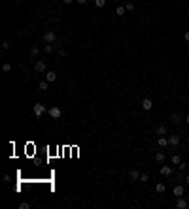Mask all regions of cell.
<instances>
[{"label":"cell","mask_w":189,"mask_h":209,"mask_svg":"<svg viewBox=\"0 0 189 209\" xmlns=\"http://www.w3.org/2000/svg\"><path fill=\"white\" fill-rule=\"evenodd\" d=\"M34 72H36V73H44V72H47V66H45V62H42V60H36V64H34Z\"/></svg>","instance_id":"7a4b0ae2"},{"label":"cell","mask_w":189,"mask_h":209,"mask_svg":"<svg viewBox=\"0 0 189 209\" xmlns=\"http://www.w3.org/2000/svg\"><path fill=\"white\" fill-rule=\"evenodd\" d=\"M176 207H178V209H185V207H187V200H184V198L180 196V198L176 200Z\"/></svg>","instance_id":"ba28073f"},{"label":"cell","mask_w":189,"mask_h":209,"mask_svg":"<svg viewBox=\"0 0 189 209\" xmlns=\"http://www.w3.org/2000/svg\"><path fill=\"white\" fill-rule=\"evenodd\" d=\"M178 168H180V170H185V168H187V164H185V162H180V164H178Z\"/></svg>","instance_id":"83f0119b"},{"label":"cell","mask_w":189,"mask_h":209,"mask_svg":"<svg viewBox=\"0 0 189 209\" xmlns=\"http://www.w3.org/2000/svg\"><path fill=\"white\" fill-rule=\"evenodd\" d=\"M140 181H142V183H148V173H140Z\"/></svg>","instance_id":"484cf974"},{"label":"cell","mask_w":189,"mask_h":209,"mask_svg":"<svg viewBox=\"0 0 189 209\" xmlns=\"http://www.w3.org/2000/svg\"><path fill=\"white\" fill-rule=\"evenodd\" d=\"M127 9H129V11H132V9H134V4H132V2H127V6H125Z\"/></svg>","instance_id":"4316f807"},{"label":"cell","mask_w":189,"mask_h":209,"mask_svg":"<svg viewBox=\"0 0 189 209\" xmlns=\"http://www.w3.org/2000/svg\"><path fill=\"white\" fill-rule=\"evenodd\" d=\"M53 49H55L53 43H45V45H44V53L45 55H51V53H53Z\"/></svg>","instance_id":"5bb4252c"},{"label":"cell","mask_w":189,"mask_h":209,"mask_svg":"<svg viewBox=\"0 0 189 209\" xmlns=\"http://www.w3.org/2000/svg\"><path fill=\"white\" fill-rule=\"evenodd\" d=\"M129 177H131L132 181H140V172L138 170H131V172H129Z\"/></svg>","instance_id":"8fae6325"},{"label":"cell","mask_w":189,"mask_h":209,"mask_svg":"<svg viewBox=\"0 0 189 209\" xmlns=\"http://www.w3.org/2000/svg\"><path fill=\"white\" fill-rule=\"evenodd\" d=\"M95 4H97V8H104L106 6V0H95Z\"/></svg>","instance_id":"44dd1931"},{"label":"cell","mask_w":189,"mask_h":209,"mask_svg":"<svg viewBox=\"0 0 189 209\" xmlns=\"http://www.w3.org/2000/svg\"><path fill=\"white\" fill-rule=\"evenodd\" d=\"M47 87H49V81L45 79V81H40V85H38V89H40V91H47Z\"/></svg>","instance_id":"2e32d148"},{"label":"cell","mask_w":189,"mask_h":209,"mask_svg":"<svg viewBox=\"0 0 189 209\" xmlns=\"http://www.w3.org/2000/svg\"><path fill=\"white\" fill-rule=\"evenodd\" d=\"M28 55H30L32 59H36V57H38V47H30V51H28Z\"/></svg>","instance_id":"ac0fdd59"},{"label":"cell","mask_w":189,"mask_h":209,"mask_svg":"<svg viewBox=\"0 0 189 209\" xmlns=\"http://www.w3.org/2000/svg\"><path fill=\"white\" fill-rule=\"evenodd\" d=\"M185 183H187V185H189V175H185Z\"/></svg>","instance_id":"836d02e7"},{"label":"cell","mask_w":189,"mask_h":209,"mask_svg":"<svg viewBox=\"0 0 189 209\" xmlns=\"http://www.w3.org/2000/svg\"><path fill=\"white\" fill-rule=\"evenodd\" d=\"M155 160H157V162H165V153H157V155H155Z\"/></svg>","instance_id":"ffe728a7"},{"label":"cell","mask_w":189,"mask_h":209,"mask_svg":"<svg viewBox=\"0 0 189 209\" xmlns=\"http://www.w3.org/2000/svg\"><path fill=\"white\" fill-rule=\"evenodd\" d=\"M47 113H49V117H51V119H61L63 111H61V108H57V106H55V108H51L49 111H47Z\"/></svg>","instance_id":"3957f363"},{"label":"cell","mask_w":189,"mask_h":209,"mask_svg":"<svg viewBox=\"0 0 189 209\" xmlns=\"http://www.w3.org/2000/svg\"><path fill=\"white\" fill-rule=\"evenodd\" d=\"M153 108V102L149 100V98H144L142 100V109H146V111H149V109Z\"/></svg>","instance_id":"5b68a950"},{"label":"cell","mask_w":189,"mask_h":209,"mask_svg":"<svg viewBox=\"0 0 189 209\" xmlns=\"http://www.w3.org/2000/svg\"><path fill=\"white\" fill-rule=\"evenodd\" d=\"M9 45H11V43H9V40H4V41H2V49H9Z\"/></svg>","instance_id":"d4e9b609"},{"label":"cell","mask_w":189,"mask_h":209,"mask_svg":"<svg viewBox=\"0 0 189 209\" xmlns=\"http://www.w3.org/2000/svg\"><path fill=\"white\" fill-rule=\"evenodd\" d=\"M19 207H21V209H28V204H27V202H23V204L19 205Z\"/></svg>","instance_id":"f1b7e54d"},{"label":"cell","mask_w":189,"mask_h":209,"mask_svg":"<svg viewBox=\"0 0 189 209\" xmlns=\"http://www.w3.org/2000/svg\"><path fill=\"white\" fill-rule=\"evenodd\" d=\"M125 11H127L125 6H119V8H117V15H125Z\"/></svg>","instance_id":"7402d4cb"},{"label":"cell","mask_w":189,"mask_h":209,"mask_svg":"<svg viewBox=\"0 0 189 209\" xmlns=\"http://www.w3.org/2000/svg\"><path fill=\"white\" fill-rule=\"evenodd\" d=\"M2 70H4V72H11V64H9V62H4Z\"/></svg>","instance_id":"603a6c76"},{"label":"cell","mask_w":189,"mask_h":209,"mask_svg":"<svg viewBox=\"0 0 189 209\" xmlns=\"http://www.w3.org/2000/svg\"><path fill=\"white\" fill-rule=\"evenodd\" d=\"M172 123H176V124H180V123H184V121H185V119L184 117H182V115L180 113H172Z\"/></svg>","instance_id":"9c48e42d"},{"label":"cell","mask_w":189,"mask_h":209,"mask_svg":"<svg viewBox=\"0 0 189 209\" xmlns=\"http://www.w3.org/2000/svg\"><path fill=\"white\" fill-rule=\"evenodd\" d=\"M155 134H157V136H165V134H167V126H165V124L157 126L155 128Z\"/></svg>","instance_id":"7c38bea8"},{"label":"cell","mask_w":189,"mask_h":209,"mask_svg":"<svg viewBox=\"0 0 189 209\" xmlns=\"http://www.w3.org/2000/svg\"><path fill=\"white\" fill-rule=\"evenodd\" d=\"M32 111H34V117H36V119H40V117H42V113H44V111H45V108H44V106H42V104H34V108H32Z\"/></svg>","instance_id":"277c9868"},{"label":"cell","mask_w":189,"mask_h":209,"mask_svg":"<svg viewBox=\"0 0 189 209\" xmlns=\"http://www.w3.org/2000/svg\"><path fill=\"white\" fill-rule=\"evenodd\" d=\"M78 4H87V0H76Z\"/></svg>","instance_id":"4dcf8cb0"},{"label":"cell","mask_w":189,"mask_h":209,"mask_svg":"<svg viewBox=\"0 0 189 209\" xmlns=\"http://www.w3.org/2000/svg\"><path fill=\"white\" fill-rule=\"evenodd\" d=\"M172 164H174V166H178V164H180L182 162V158H180V155H174V156H172Z\"/></svg>","instance_id":"d6986e66"},{"label":"cell","mask_w":189,"mask_h":209,"mask_svg":"<svg viewBox=\"0 0 189 209\" xmlns=\"http://www.w3.org/2000/svg\"><path fill=\"white\" fill-rule=\"evenodd\" d=\"M155 190H157V192H159V194H163V192L167 190V186L163 185V183H159V185H157V186H155Z\"/></svg>","instance_id":"e0dca14e"},{"label":"cell","mask_w":189,"mask_h":209,"mask_svg":"<svg viewBox=\"0 0 189 209\" xmlns=\"http://www.w3.org/2000/svg\"><path fill=\"white\" fill-rule=\"evenodd\" d=\"M157 143H159V145H161V147H167V145H168V138L161 136V138H159V140H157Z\"/></svg>","instance_id":"9a60e30c"},{"label":"cell","mask_w":189,"mask_h":209,"mask_svg":"<svg viewBox=\"0 0 189 209\" xmlns=\"http://www.w3.org/2000/svg\"><path fill=\"white\" fill-rule=\"evenodd\" d=\"M55 40H57V36H55L53 30H45L44 32V41H45V43H53Z\"/></svg>","instance_id":"6da1fadb"},{"label":"cell","mask_w":189,"mask_h":209,"mask_svg":"<svg viewBox=\"0 0 189 209\" xmlns=\"http://www.w3.org/2000/svg\"><path fill=\"white\" fill-rule=\"evenodd\" d=\"M184 38H185V41H189V32H185V36H184Z\"/></svg>","instance_id":"1f68e13d"},{"label":"cell","mask_w":189,"mask_h":209,"mask_svg":"<svg viewBox=\"0 0 189 209\" xmlns=\"http://www.w3.org/2000/svg\"><path fill=\"white\" fill-rule=\"evenodd\" d=\"M63 2H64V4H72L74 0H63Z\"/></svg>","instance_id":"d6a6232c"},{"label":"cell","mask_w":189,"mask_h":209,"mask_svg":"<svg viewBox=\"0 0 189 209\" xmlns=\"http://www.w3.org/2000/svg\"><path fill=\"white\" fill-rule=\"evenodd\" d=\"M178 143H180V136H170L168 138V145H178Z\"/></svg>","instance_id":"4fadbf2b"},{"label":"cell","mask_w":189,"mask_h":209,"mask_svg":"<svg viewBox=\"0 0 189 209\" xmlns=\"http://www.w3.org/2000/svg\"><path fill=\"white\" fill-rule=\"evenodd\" d=\"M2 181H4V183H9V181H11V177H9V175H4V179H2Z\"/></svg>","instance_id":"f546056e"},{"label":"cell","mask_w":189,"mask_h":209,"mask_svg":"<svg viewBox=\"0 0 189 209\" xmlns=\"http://www.w3.org/2000/svg\"><path fill=\"white\" fill-rule=\"evenodd\" d=\"M185 179V173H184V170H180V172H178V181H184Z\"/></svg>","instance_id":"cb8c5ba5"},{"label":"cell","mask_w":189,"mask_h":209,"mask_svg":"<svg viewBox=\"0 0 189 209\" xmlns=\"http://www.w3.org/2000/svg\"><path fill=\"white\" fill-rule=\"evenodd\" d=\"M161 175L170 177V175H172V168H170V166H161Z\"/></svg>","instance_id":"8992f818"},{"label":"cell","mask_w":189,"mask_h":209,"mask_svg":"<svg viewBox=\"0 0 189 209\" xmlns=\"http://www.w3.org/2000/svg\"><path fill=\"white\" fill-rule=\"evenodd\" d=\"M185 123H187V124H189V115H187V117H185Z\"/></svg>","instance_id":"e575fe53"},{"label":"cell","mask_w":189,"mask_h":209,"mask_svg":"<svg viewBox=\"0 0 189 209\" xmlns=\"http://www.w3.org/2000/svg\"><path fill=\"white\" fill-rule=\"evenodd\" d=\"M45 79H47L49 83H53L55 79H57V73H55V72H51V70H47V72H45Z\"/></svg>","instance_id":"30bf717a"},{"label":"cell","mask_w":189,"mask_h":209,"mask_svg":"<svg viewBox=\"0 0 189 209\" xmlns=\"http://www.w3.org/2000/svg\"><path fill=\"white\" fill-rule=\"evenodd\" d=\"M172 192H174V196H178V198H180V196H184L185 188H184L182 185H176V186H174V190H172Z\"/></svg>","instance_id":"52a82bcc"}]
</instances>
